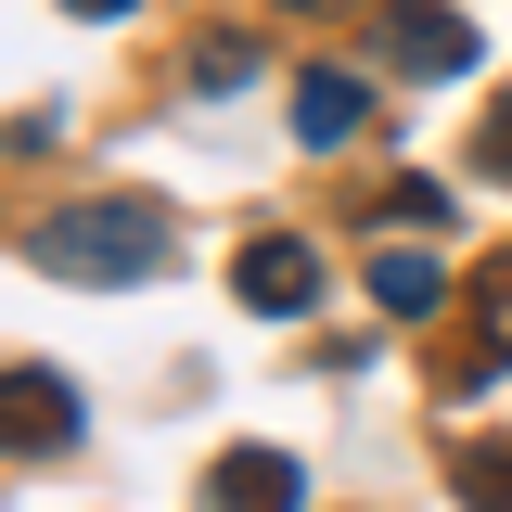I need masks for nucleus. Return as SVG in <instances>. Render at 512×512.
I'll return each mask as SVG.
<instances>
[{"label": "nucleus", "mask_w": 512, "mask_h": 512, "mask_svg": "<svg viewBox=\"0 0 512 512\" xmlns=\"http://www.w3.org/2000/svg\"><path fill=\"white\" fill-rule=\"evenodd\" d=\"M154 256H167V205L154 192H90V205L39 218V269L52 282H141Z\"/></svg>", "instance_id": "1"}, {"label": "nucleus", "mask_w": 512, "mask_h": 512, "mask_svg": "<svg viewBox=\"0 0 512 512\" xmlns=\"http://www.w3.org/2000/svg\"><path fill=\"white\" fill-rule=\"evenodd\" d=\"M231 295H244L256 320H308V308H320V244H295V231H256V244L231 256Z\"/></svg>", "instance_id": "2"}, {"label": "nucleus", "mask_w": 512, "mask_h": 512, "mask_svg": "<svg viewBox=\"0 0 512 512\" xmlns=\"http://www.w3.org/2000/svg\"><path fill=\"white\" fill-rule=\"evenodd\" d=\"M64 436H77V384L39 372V359H26V372H0V448H13V461H52Z\"/></svg>", "instance_id": "3"}, {"label": "nucleus", "mask_w": 512, "mask_h": 512, "mask_svg": "<svg viewBox=\"0 0 512 512\" xmlns=\"http://www.w3.org/2000/svg\"><path fill=\"white\" fill-rule=\"evenodd\" d=\"M384 52L410 64V77H461V64H474V26H461L448 0H397V13H384Z\"/></svg>", "instance_id": "4"}, {"label": "nucleus", "mask_w": 512, "mask_h": 512, "mask_svg": "<svg viewBox=\"0 0 512 512\" xmlns=\"http://www.w3.org/2000/svg\"><path fill=\"white\" fill-rule=\"evenodd\" d=\"M205 500H218V512H308V461H282V448H231V461L205 474Z\"/></svg>", "instance_id": "5"}, {"label": "nucleus", "mask_w": 512, "mask_h": 512, "mask_svg": "<svg viewBox=\"0 0 512 512\" xmlns=\"http://www.w3.org/2000/svg\"><path fill=\"white\" fill-rule=\"evenodd\" d=\"M359 128H372V90H359L346 64H308V77H295V141H308V154H346Z\"/></svg>", "instance_id": "6"}, {"label": "nucleus", "mask_w": 512, "mask_h": 512, "mask_svg": "<svg viewBox=\"0 0 512 512\" xmlns=\"http://www.w3.org/2000/svg\"><path fill=\"white\" fill-rule=\"evenodd\" d=\"M461 308H474V359H461V384L512 372V256H487V269L461 282Z\"/></svg>", "instance_id": "7"}, {"label": "nucleus", "mask_w": 512, "mask_h": 512, "mask_svg": "<svg viewBox=\"0 0 512 512\" xmlns=\"http://www.w3.org/2000/svg\"><path fill=\"white\" fill-rule=\"evenodd\" d=\"M372 295H384V320H423V308H448V269L423 244H384L372 256Z\"/></svg>", "instance_id": "8"}, {"label": "nucleus", "mask_w": 512, "mask_h": 512, "mask_svg": "<svg viewBox=\"0 0 512 512\" xmlns=\"http://www.w3.org/2000/svg\"><path fill=\"white\" fill-rule=\"evenodd\" d=\"M448 487H461V512H512V436H474L448 461Z\"/></svg>", "instance_id": "9"}, {"label": "nucleus", "mask_w": 512, "mask_h": 512, "mask_svg": "<svg viewBox=\"0 0 512 512\" xmlns=\"http://www.w3.org/2000/svg\"><path fill=\"white\" fill-rule=\"evenodd\" d=\"M244 77H256L244 39H192V90H244Z\"/></svg>", "instance_id": "10"}, {"label": "nucleus", "mask_w": 512, "mask_h": 512, "mask_svg": "<svg viewBox=\"0 0 512 512\" xmlns=\"http://www.w3.org/2000/svg\"><path fill=\"white\" fill-rule=\"evenodd\" d=\"M474 154H487V180H512V90L487 103V128H474Z\"/></svg>", "instance_id": "11"}, {"label": "nucleus", "mask_w": 512, "mask_h": 512, "mask_svg": "<svg viewBox=\"0 0 512 512\" xmlns=\"http://www.w3.org/2000/svg\"><path fill=\"white\" fill-rule=\"evenodd\" d=\"M64 13H90V26H116V13H128V0H64Z\"/></svg>", "instance_id": "12"}, {"label": "nucleus", "mask_w": 512, "mask_h": 512, "mask_svg": "<svg viewBox=\"0 0 512 512\" xmlns=\"http://www.w3.org/2000/svg\"><path fill=\"white\" fill-rule=\"evenodd\" d=\"M282 13H346V0H282Z\"/></svg>", "instance_id": "13"}]
</instances>
